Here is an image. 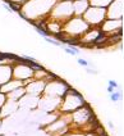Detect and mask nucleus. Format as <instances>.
I'll return each mask as SVG.
<instances>
[{"instance_id":"1","label":"nucleus","mask_w":124,"mask_h":136,"mask_svg":"<svg viewBox=\"0 0 124 136\" xmlns=\"http://www.w3.org/2000/svg\"><path fill=\"white\" fill-rule=\"evenodd\" d=\"M63 31L72 37H82L91 28L82 17L73 16L63 23Z\"/></svg>"},{"instance_id":"7","label":"nucleus","mask_w":124,"mask_h":136,"mask_svg":"<svg viewBox=\"0 0 124 136\" xmlns=\"http://www.w3.org/2000/svg\"><path fill=\"white\" fill-rule=\"evenodd\" d=\"M63 49L65 50V53H67V54H69V55H73V57H77L78 54H79V49L77 48V46H63Z\"/></svg>"},{"instance_id":"12","label":"nucleus","mask_w":124,"mask_h":136,"mask_svg":"<svg viewBox=\"0 0 124 136\" xmlns=\"http://www.w3.org/2000/svg\"><path fill=\"white\" fill-rule=\"evenodd\" d=\"M86 68H87V72H88V73H91V74H97V71H96V69H91L90 67H86Z\"/></svg>"},{"instance_id":"15","label":"nucleus","mask_w":124,"mask_h":136,"mask_svg":"<svg viewBox=\"0 0 124 136\" xmlns=\"http://www.w3.org/2000/svg\"><path fill=\"white\" fill-rule=\"evenodd\" d=\"M0 122H1V121H0Z\"/></svg>"},{"instance_id":"5","label":"nucleus","mask_w":124,"mask_h":136,"mask_svg":"<svg viewBox=\"0 0 124 136\" xmlns=\"http://www.w3.org/2000/svg\"><path fill=\"white\" fill-rule=\"evenodd\" d=\"M88 6H90L88 0H73V13H74V16L82 17Z\"/></svg>"},{"instance_id":"13","label":"nucleus","mask_w":124,"mask_h":136,"mask_svg":"<svg viewBox=\"0 0 124 136\" xmlns=\"http://www.w3.org/2000/svg\"><path fill=\"white\" fill-rule=\"evenodd\" d=\"M114 91H115V89H114V87H111V86H109V85H107V93H109V94H111V93H114Z\"/></svg>"},{"instance_id":"6","label":"nucleus","mask_w":124,"mask_h":136,"mask_svg":"<svg viewBox=\"0 0 124 136\" xmlns=\"http://www.w3.org/2000/svg\"><path fill=\"white\" fill-rule=\"evenodd\" d=\"M113 0H88L90 5L92 6H100V8H107Z\"/></svg>"},{"instance_id":"9","label":"nucleus","mask_w":124,"mask_h":136,"mask_svg":"<svg viewBox=\"0 0 124 136\" xmlns=\"http://www.w3.org/2000/svg\"><path fill=\"white\" fill-rule=\"evenodd\" d=\"M77 62H78V64H79V66H82V67H90V63L87 62L86 59H83V58H78Z\"/></svg>"},{"instance_id":"3","label":"nucleus","mask_w":124,"mask_h":136,"mask_svg":"<svg viewBox=\"0 0 124 136\" xmlns=\"http://www.w3.org/2000/svg\"><path fill=\"white\" fill-rule=\"evenodd\" d=\"M45 81L43 80H37L33 78L30 84H27L24 86V91L26 95H31V96H40L43 94V89H45Z\"/></svg>"},{"instance_id":"4","label":"nucleus","mask_w":124,"mask_h":136,"mask_svg":"<svg viewBox=\"0 0 124 136\" xmlns=\"http://www.w3.org/2000/svg\"><path fill=\"white\" fill-rule=\"evenodd\" d=\"M13 78V72H12V64L4 63L0 64V86L4 85L5 82Z\"/></svg>"},{"instance_id":"8","label":"nucleus","mask_w":124,"mask_h":136,"mask_svg":"<svg viewBox=\"0 0 124 136\" xmlns=\"http://www.w3.org/2000/svg\"><path fill=\"white\" fill-rule=\"evenodd\" d=\"M109 98H110L111 102L116 103V102H120V100L123 99V94L119 93V91H114V93H111L110 95H109Z\"/></svg>"},{"instance_id":"2","label":"nucleus","mask_w":124,"mask_h":136,"mask_svg":"<svg viewBox=\"0 0 124 136\" xmlns=\"http://www.w3.org/2000/svg\"><path fill=\"white\" fill-rule=\"evenodd\" d=\"M82 18L86 21V23L92 28H100L101 25L106 19V8L90 5L87 10L83 13Z\"/></svg>"},{"instance_id":"14","label":"nucleus","mask_w":124,"mask_h":136,"mask_svg":"<svg viewBox=\"0 0 124 136\" xmlns=\"http://www.w3.org/2000/svg\"><path fill=\"white\" fill-rule=\"evenodd\" d=\"M107 125H109V127H110V128H111V130H114V128H115V127H114V123L111 122V121H110V122H109Z\"/></svg>"},{"instance_id":"11","label":"nucleus","mask_w":124,"mask_h":136,"mask_svg":"<svg viewBox=\"0 0 124 136\" xmlns=\"http://www.w3.org/2000/svg\"><path fill=\"white\" fill-rule=\"evenodd\" d=\"M109 86H111V87H114V89H118L119 87V85H118V82H116L115 80H109Z\"/></svg>"},{"instance_id":"10","label":"nucleus","mask_w":124,"mask_h":136,"mask_svg":"<svg viewBox=\"0 0 124 136\" xmlns=\"http://www.w3.org/2000/svg\"><path fill=\"white\" fill-rule=\"evenodd\" d=\"M8 100V98H6V95L5 94H3V93H0V108L3 107V105L5 104V102Z\"/></svg>"}]
</instances>
